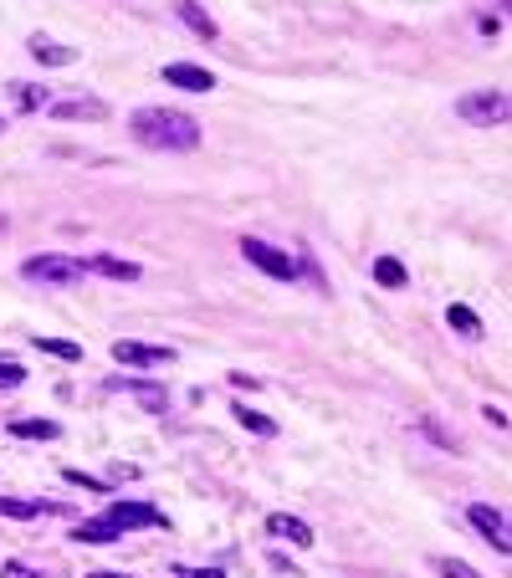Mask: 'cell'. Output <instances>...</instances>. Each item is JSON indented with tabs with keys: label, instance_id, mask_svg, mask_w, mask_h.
<instances>
[{
	"label": "cell",
	"instance_id": "4dcf8cb0",
	"mask_svg": "<svg viewBox=\"0 0 512 578\" xmlns=\"http://www.w3.org/2000/svg\"><path fill=\"white\" fill-rule=\"evenodd\" d=\"M0 226H6V220H0Z\"/></svg>",
	"mask_w": 512,
	"mask_h": 578
},
{
	"label": "cell",
	"instance_id": "cb8c5ba5",
	"mask_svg": "<svg viewBox=\"0 0 512 578\" xmlns=\"http://www.w3.org/2000/svg\"><path fill=\"white\" fill-rule=\"evenodd\" d=\"M436 573L441 578H482L472 563H461V558H436Z\"/></svg>",
	"mask_w": 512,
	"mask_h": 578
},
{
	"label": "cell",
	"instance_id": "603a6c76",
	"mask_svg": "<svg viewBox=\"0 0 512 578\" xmlns=\"http://www.w3.org/2000/svg\"><path fill=\"white\" fill-rule=\"evenodd\" d=\"M72 486H82V492H93V497H108V481H98V476H88V471H77V466H67L62 471Z\"/></svg>",
	"mask_w": 512,
	"mask_h": 578
},
{
	"label": "cell",
	"instance_id": "9c48e42d",
	"mask_svg": "<svg viewBox=\"0 0 512 578\" xmlns=\"http://www.w3.org/2000/svg\"><path fill=\"white\" fill-rule=\"evenodd\" d=\"M52 118L62 123H103L108 118V103L103 98H62V103H47Z\"/></svg>",
	"mask_w": 512,
	"mask_h": 578
},
{
	"label": "cell",
	"instance_id": "4fadbf2b",
	"mask_svg": "<svg viewBox=\"0 0 512 578\" xmlns=\"http://www.w3.org/2000/svg\"><path fill=\"white\" fill-rule=\"evenodd\" d=\"M72 538H77V543H93V548H108V543L123 538V527L108 522V517H88V522H77V527H72Z\"/></svg>",
	"mask_w": 512,
	"mask_h": 578
},
{
	"label": "cell",
	"instance_id": "d6986e66",
	"mask_svg": "<svg viewBox=\"0 0 512 578\" xmlns=\"http://www.w3.org/2000/svg\"><path fill=\"white\" fill-rule=\"evenodd\" d=\"M16 440H57V420H11Z\"/></svg>",
	"mask_w": 512,
	"mask_h": 578
},
{
	"label": "cell",
	"instance_id": "52a82bcc",
	"mask_svg": "<svg viewBox=\"0 0 512 578\" xmlns=\"http://www.w3.org/2000/svg\"><path fill=\"white\" fill-rule=\"evenodd\" d=\"M466 517H472V527L482 532V538H487L497 553H512V543H507V517H502L497 507H487V502H472V507H466Z\"/></svg>",
	"mask_w": 512,
	"mask_h": 578
},
{
	"label": "cell",
	"instance_id": "5bb4252c",
	"mask_svg": "<svg viewBox=\"0 0 512 578\" xmlns=\"http://www.w3.org/2000/svg\"><path fill=\"white\" fill-rule=\"evenodd\" d=\"M26 47H31V57L41 67H72L77 62V47H62V41H52V36H31Z\"/></svg>",
	"mask_w": 512,
	"mask_h": 578
},
{
	"label": "cell",
	"instance_id": "484cf974",
	"mask_svg": "<svg viewBox=\"0 0 512 578\" xmlns=\"http://www.w3.org/2000/svg\"><path fill=\"white\" fill-rule=\"evenodd\" d=\"M0 578H47V573L31 568V563H21V558H11V563H0Z\"/></svg>",
	"mask_w": 512,
	"mask_h": 578
},
{
	"label": "cell",
	"instance_id": "7c38bea8",
	"mask_svg": "<svg viewBox=\"0 0 512 578\" xmlns=\"http://www.w3.org/2000/svg\"><path fill=\"white\" fill-rule=\"evenodd\" d=\"M82 272H98V277H108V282H139V266L123 261V256H108V251L88 256V261H82Z\"/></svg>",
	"mask_w": 512,
	"mask_h": 578
},
{
	"label": "cell",
	"instance_id": "277c9868",
	"mask_svg": "<svg viewBox=\"0 0 512 578\" xmlns=\"http://www.w3.org/2000/svg\"><path fill=\"white\" fill-rule=\"evenodd\" d=\"M241 256L256 266V272H267V277H277V282H292V277H297V256H292V251H277V246H267V241H256V236L241 241Z\"/></svg>",
	"mask_w": 512,
	"mask_h": 578
},
{
	"label": "cell",
	"instance_id": "7402d4cb",
	"mask_svg": "<svg viewBox=\"0 0 512 578\" xmlns=\"http://www.w3.org/2000/svg\"><path fill=\"white\" fill-rule=\"evenodd\" d=\"M0 517L31 522V517H41V502H26V497H0Z\"/></svg>",
	"mask_w": 512,
	"mask_h": 578
},
{
	"label": "cell",
	"instance_id": "8fae6325",
	"mask_svg": "<svg viewBox=\"0 0 512 578\" xmlns=\"http://www.w3.org/2000/svg\"><path fill=\"white\" fill-rule=\"evenodd\" d=\"M164 82L169 87H185V93H210V87H216V77H210L205 67H195V62H169Z\"/></svg>",
	"mask_w": 512,
	"mask_h": 578
},
{
	"label": "cell",
	"instance_id": "8992f818",
	"mask_svg": "<svg viewBox=\"0 0 512 578\" xmlns=\"http://www.w3.org/2000/svg\"><path fill=\"white\" fill-rule=\"evenodd\" d=\"M103 517L118 522L123 532H128V527H164V512H159V507H149V502H128V497H113Z\"/></svg>",
	"mask_w": 512,
	"mask_h": 578
},
{
	"label": "cell",
	"instance_id": "83f0119b",
	"mask_svg": "<svg viewBox=\"0 0 512 578\" xmlns=\"http://www.w3.org/2000/svg\"><path fill=\"white\" fill-rule=\"evenodd\" d=\"M482 415H487V425H497V430H507V410H497V405H487Z\"/></svg>",
	"mask_w": 512,
	"mask_h": 578
},
{
	"label": "cell",
	"instance_id": "ba28073f",
	"mask_svg": "<svg viewBox=\"0 0 512 578\" xmlns=\"http://www.w3.org/2000/svg\"><path fill=\"white\" fill-rule=\"evenodd\" d=\"M108 389H113V394H134L149 415H164V410H169V394H164V384H154V379H108Z\"/></svg>",
	"mask_w": 512,
	"mask_h": 578
},
{
	"label": "cell",
	"instance_id": "1f68e13d",
	"mask_svg": "<svg viewBox=\"0 0 512 578\" xmlns=\"http://www.w3.org/2000/svg\"><path fill=\"white\" fill-rule=\"evenodd\" d=\"M0 128H6V123H0Z\"/></svg>",
	"mask_w": 512,
	"mask_h": 578
},
{
	"label": "cell",
	"instance_id": "44dd1931",
	"mask_svg": "<svg viewBox=\"0 0 512 578\" xmlns=\"http://www.w3.org/2000/svg\"><path fill=\"white\" fill-rule=\"evenodd\" d=\"M41 353H52V359H67V364H82V343H67V338H36Z\"/></svg>",
	"mask_w": 512,
	"mask_h": 578
},
{
	"label": "cell",
	"instance_id": "ac0fdd59",
	"mask_svg": "<svg viewBox=\"0 0 512 578\" xmlns=\"http://www.w3.org/2000/svg\"><path fill=\"white\" fill-rule=\"evenodd\" d=\"M11 103L21 113H36V108H47V87H31V82H11Z\"/></svg>",
	"mask_w": 512,
	"mask_h": 578
},
{
	"label": "cell",
	"instance_id": "ffe728a7",
	"mask_svg": "<svg viewBox=\"0 0 512 578\" xmlns=\"http://www.w3.org/2000/svg\"><path fill=\"white\" fill-rule=\"evenodd\" d=\"M231 415H236V420H241L251 435H262V440H272V435H277V420H267L262 410H246V405H236Z\"/></svg>",
	"mask_w": 512,
	"mask_h": 578
},
{
	"label": "cell",
	"instance_id": "e0dca14e",
	"mask_svg": "<svg viewBox=\"0 0 512 578\" xmlns=\"http://www.w3.org/2000/svg\"><path fill=\"white\" fill-rule=\"evenodd\" d=\"M446 323H451L461 338H482V318L472 313V307H461V302H451V307H446Z\"/></svg>",
	"mask_w": 512,
	"mask_h": 578
},
{
	"label": "cell",
	"instance_id": "d4e9b609",
	"mask_svg": "<svg viewBox=\"0 0 512 578\" xmlns=\"http://www.w3.org/2000/svg\"><path fill=\"white\" fill-rule=\"evenodd\" d=\"M26 384V369L16 359H0V389H21Z\"/></svg>",
	"mask_w": 512,
	"mask_h": 578
},
{
	"label": "cell",
	"instance_id": "5b68a950",
	"mask_svg": "<svg viewBox=\"0 0 512 578\" xmlns=\"http://www.w3.org/2000/svg\"><path fill=\"white\" fill-rule=\"evenodd\" d=\"M113 359H118V364H134V369H164V364H175V348H154V343L118 338V343H113Z\"/></svg>",
	"mask_w": 512,
	"mask_h": 578
},
{
	"label": "cell",
	"instance_id": "6da1fadb",
	"mask_svg": "<svg viewBox=\"0 0 512 578\" xmlns=\"http://www.w3.org/2000/svg\"><path fill=\"white\" fill-rule=\"evenodd\" d=\"M128 128H134V139L144 149H164V154H185L200 144V123L180 108H139L128 118Z\"/></svg>",
	"mask_w": 512,
	"mask_h": 578
},
{
	"label": "cell",
	"instance_id": "4316f807",
	"mask_svg": "<svg viewBox=\"0 0 512 578\" xmlns=\"http://www.w3.org/2000/svg\"><path fill=\"white\" fill-rule=\"evenodd\" d=\"M420 430H425V435H431V440H436V446H446V451H451V435H446V430H441L436 420H420Z\"/></svg>",
	"mask_w": 512,
	"mask_h": 578
},
{
	"label": "cell",
	"instance_id": "9a60e30c",
	"mask_svg": "<svg viewBox=\"0 0 512 578\" xmlns=\"http://www.w3.org/2000/svg\"><path fill=\"white\" fill-rule=\"evenodd\" d=\"M175 16H180L195 36H205V41H216V36H221V26L210 21V16H205V6H195V0H175Z\"/></svg>",
	"mask_w": 512,
	"mask_h": 578
},
{
	"label": "cell",
	"instance_id": "30bf717a",
	"mask_svg": "<svg viewBox=\"0 0 512 578\" xmlns=\"http://www.w3.org/2000/svg\"><path fill=\"white\" fill-rule=\"evenodd\" d=\"M267 532H272V538H282V543H292V548H313V543H318L313 527H308L303 517H292V512H272V517H267Z\"/></svg>",
	"mask_w": 512,
	"mask_h": 578
},
{
	"label": "cell",
	"instance_id": "2e32d148",
	"mask_svg": "<svg viewBox=\"0 0 512 578\" xmlns=\"http://www.w3.org/2000/svg\"><path fill=\"white\" fill-rule=\"evenodd\" d=\"M374 282H379V287H390V292H400V287L410 282V272H405L395 256H379V261H374Z\"/></svg>",
	"mask_w": 512,
	"mask_h": 578
},
{
	"label": "cell",
	"instance_id": "7a4b0ae2",
	"mask_svg": "<svg viewBox=\"0 0 512 578\" xmlns=\"http://www.w3.org/2000/svg\"><path fill=\"white\" fill-rule=\"evenodd\" d=\"M21 277H26V282H41V287H72V282H82L88 272H82L77 256L41 251V256H26V261H21Z\"/></svg>",
	"mask_w": 512,
	"mask_h": 578
},
{
	"label": "cell",
	"instance_id": "f1b7e54d",
	"mask_svg": "<svg viewBox=\"0 0 512 578\" xmlns=\"http://www.w3.org/2000/svg\"><path fill=\"white\" fill-rule=\"evenodd\" d=\"M185 578H226L221 568H200V573H185Z\"/></svg>",
	"mask_w": 512,
	"mask_h": 578
},
{
	"label": "cell",
	"instance_id": "3957f363",
	"mask_svg": "<svg viewBox=\"0 0 512 578\" xmlns=\"http://www.w3.org/2000/svg\"><path fill=\"white\" fill-rule=\"evenodd\" d=\"M456 113L472 123V128H492V123L507 118V93H502V87H482V93H466V98L456 103Z\"/></svg>",
	"mask_w": 512,
	"mask_h": 578
},
{
	"label": "cell",
	"instance_id": "f546056e",
	"mask_svg": "<svg viewBox=\"0 0 512 578\" xmlns=\"http://www.w3.org/2000/svg\"><path fill=\"white\" fill-rule=\"evenodd\" d=\"M88 578H123V573H88Z\"/></svg>",
	"mask_w": 512,
	"mask_h": 578
}]
</instances>
